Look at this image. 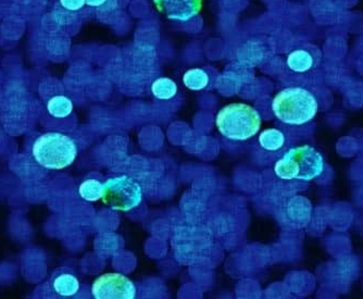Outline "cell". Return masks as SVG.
<instances>
[{
	"mask_svg": "<svg viewBox=\"0 0 363 299\" xmlns=\"http://www.w3.org/2000/svg\"><path fill=\"white\" fill-rule=\"evenodd\" d=\"M272 111L283 123L301 127L315 119L319 101L315 94L303 87H287L273 99Z\"/></svg>",
	"mask_w": 363,
	"mask_h": 299,
	"instance_id": "cell-1",
	"label": "cell"
},
{
	"mask_svg": "<svg viewBox=\"0 0 363 299\" xmlns=\"http://www.w3.org/2000/svg\"><path fill=\"white\" fill-rule=\"evenodd\" d=\"M323 154L310 145L298 146L287 150L275 164L277 178L286 181H310L321 178L325 170Z\"/></svg>",
	"mask_w": 363,
	"mask_h": 299,
	"instance_id": "cell-2",
	"label": "cell"
},
{
	"mask_svg": "<svg viewBox=\"0 0 363 299\" xmlns=\"http://www.w3.org/2000/svg\"><path fill=\"white\" fill-rule=\"evenodd\" d=\"M32 157L43 168L62 170L74 162L77 146L74 140L61 133H45L33 142Z\"/></svg>",
	"mask_w": 363,
	"mask_h": 299,
	"instance_id": "cell-3",
	"label": "cell"
},
{
	"mask_svg": "<svg viewBox=\"0 0 363 299\" xmlns=\"http://www.w3.org/2000/svg\"><path fill=\"white\" fill-rule=\"evenodd\" d=\"M216 124L224 137L235 142H245L260 131L261 117L252 106L230 103L220 110Z\"/></svg>",
	"mask_w": 363,
	"mask_h": 299,
	"instance_id": "cell-4",
	"label": "cell"
},
{
	"mask_svg": "<svg viewBox=\"0 0 363 299\" xmlns=\"http://www.w3.org/2000/svg\"><path fill=\"white\" fill-rule=\"evenodd\" d=\"M104 203L114 211H130L140 206L143 190L138 181L128 176H114L104 184Z\"/></svg>",
	"mask_w": 363,
	"mask_h": 299,
	"instance_id": "cell-5",
	"label": "cell"
},
{
	"mask_svg": "<svg viewBox=\"0 0 363 299\" xmlns=\"http://www.w3.org/2000/svg\"><path fill=\"white\" fill-rule=\"evenodd\" d=\"M136 286L128 276L106 273L94 281L91 295L96 299H134Z\"/></svg>",
	"mask_w": 363,
	"mask_h": 299,
	"instance_id": "cell-6",
	"label": "cell"
},
{
	"mask_svg": "<svg viewBox=\"0 0 363 299\" xmlns=\"http://www.w3.org/2000/svg\"><path fill=\"white\" fill-rule=\"evenodd\" d=\"M159 12L173 21L186 22L203 9V0H154Z\"/></svg>",
	"mask_w": 363,
	"mask_h": 299,
	"instance_id": "cell-7",
	"label": "cell"
},
{
	"mask_svg": "<svg viewBox=\"0 0 363 299\" xmlns=\"http://www.w3.org/2000/svg\"><path fill=\"white\" fill-rule=\"evenodd\" d=\"M50 288L61 298H70L79 293L81 284L72 270L60 268L50 278Z\"/></svg>",
	"mask_w": 363,
	"mask_h": 299,
	"instance_id": "cell-8",
	"label": "cell"
},
{
	"mask_svg": "<svg viewBox=\"0 0 363 299\" xmlns=\"http://www.w3.org/2000/svg\"><path fill=\"white\" fill-rule=\"evenodd\" d=\"M320 52L307 48L294 50L287 57V67L295 73H308L319 64Z\"/></svg>",
	"mask_w": 363,
	"mask_h": 299,
	"instance_id": "cell-9",
	"label": "cell"
},
{
	"mask_svg": "<svg viewBox=\"0 0 363 299\" xmlns=\"http://www.w3.org/2000/svg\"><path fill=\"white\" fill-rule=\"evenodd\" d=\"M259 145L268 152H277L284 147L286 137L277 129L264 130L259 136Z\"/></svg>",
	"mask_w": 363,
	"mask_h": 299,
	"instance_id": "cell-10",
	"label": "cell"
},
{
	"mask_svg": "<svg viewBox=\"0 0 363 299\" xmlns=\"http://www.w3.org/2000/svg\"><path fill=\"white\" fill-rule=\"evenodd\" d=\"M47 110L52 117L56 118V119H65L72 113L73 103L68 97L58 95V96L49 99L48 103H47Z\"/></svg>",
	"mask_w": 363,
	"mask_h": 299,
	"instance_id": "cell-11",
	"label": "cell"
},
{
	"mask_svg": "<svg viewBox=\"0 0 363 299\" xmlns=\"http://www.w3.org/2000/svg\"><path fill=\"white\" fill-rule=\"evenodd\" d=\"M152 95L160 101H169L177 95V85L168 77H160L152 85Z\"/></svg>",
	"mask_w": 363,
	"mask_h": 299,
	"instance_id": "cell-12",
	"label": "cell"
},
{
	"mask_svg": "<svg viewBox=\"0 0 363 299\" xmlns=\"http://www.w3.org/2000/svg\"><path fill=\"white\" fill-rule=\"evenodd\" d=\"M183 82L191 91H203L209 84V77L201 69H191L183 77Z\"/></svg>",
	"mask_w": 363,
	"mask_h": 299,
	"instance_id": "cell-13",
	"label": "cell"
},
{
	"mask_svg": "<svg viewBox=\"0 0 363 299\" xmlns=\"http://www.w3.org/2000/svg\"><path fill=\"white\" fill-rule=\"evenodd\" d=\"M104 184L101 181L95 180V179H89L82 183L79 187V194L82 199L86 201H99L103 197Z\"/></svg>",
	"mask_w": 363,
	"mask_h": 299,
	"instance_id": "cell-14",
	"label": "cell"
},
{
	"mask_svg": "<svg viewBox=\"0 0 363 299\" xmlns=\"http://www.w3.org/2000/svg\"><path fill=\"white\" fill-rule=\"evenodd\" d=\"M60 4L65 9L69 11H77L84 7L85 0H60Z\"/></svg>",
	"mask_w": 363,
	"mask_h": 299,
	"instance_id": "cell-15",
	"label": "cell"
},
{
	"mask_svg": "<svg viewBox=\"0 0 363 299\" xmlns=\"http://www.w3.org/2000/svg\"><path fill=\"white\" fill-rule=\"evenodd\" d=\"M107 0H85L86 5L91 6V7H101Z\"/></svg>",
	"mask_w": 363,
	"mask_h": 299,
	"instance_id": "cell-16",
	"label": "cell"
}]
</instances>
